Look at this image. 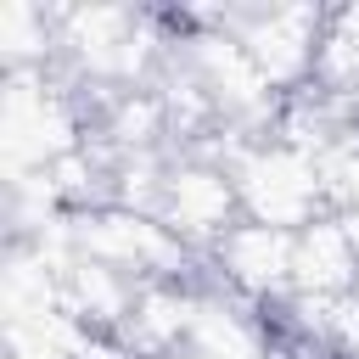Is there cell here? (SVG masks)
Segmentation results:
<instances>
[{"label":"cell","instance_id":"6da1fadb","mask_svg":"<svg viewBox=\"0 0 359 359\" xmlns=\"http://www.w3.org/2000/svg\"><path fill=\"white\" fill-rule=\"evenodd\" d=\"M163 208H168V230L174 236H213V241H224L230 236V202L241 196L236 185H230V174H219V168H174L168 180H163Z\"/></svg>","mask_w":359,"mask_h":359},{"label":"cell","instance_id":"7a4b0ae2","mask_svg":"<svg viewBox=\"0 0 359 359\" xmlns=\"http://www.w3.org/2000/svg\"><path fill=\"white\" fill-rule=\"evenodd\" d=\"M292 252H297V236L275 230V224H230V236L219 241L224 275L247 292H269V286L292 280Z\"/></svg>","mask_w":359,"mask_h":359}]
</instances>
